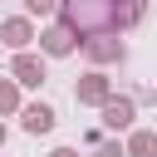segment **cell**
Masks as SVG:
<instances>
[{
  "label": "cell",
  "mask_w": 157,
  "mask_h": 157,
  "mask_svg": "<svg viewBox=\"0 0 157 157\" xmlns=\"http://www.w3.org/2000/svg\"><path fill=\"white\" fill-rule=\"evenodd\" d=\"M5 74H10V69H0V78H5Z\"/></svg>",
  "instance_id": "obj_15"
},
{
  "label": "cell",
  "mask_w": 157,
  "mask_h": 157,
  "mask_svg": "<svg viewBox=\"0 0 157 157\" xmlns=\"http://www.w3.org/2000/svg\"><path fill=\"white\" fill-rule=\"evenodd\" d=\"M25 15H29V20H34V15H39V20H59V0H25Z\"/></svg>",
  "instance_id": "obj_11"
},
{
  "label": "cell",
  "mask_w": 157,
  "mask_h": 157,
  "mask_svg": "<svg viewBox=\"0 0 157 157\" xmlns=\"http://www.w3.org/2000/svg\"><path fill=\"white\" fill-rule=\"evenodd\" d=\"M59 20L78 34H123V0H59Z\"/></svg>",
  "instance_id": "obj_1"
},
{
  "label": "cell",
  "mask_w": 157,
  "mask_h": 157,
  "mask_svg": "<svg viewBox=\"0 0 157 157\" xmlns=\"http://www.w3.org/2000/svg\"><path fill=\"white\" fill-rule=\"evenodd\" d=\"M98 118H103V132H132V123H137V98H132V93H113V98L98 108Z\"/></svg>",
  "instance_id": "obj_4"
},
{
  "label": "cell",
  "mask_w": 157,
  "mask_h": 157,
  "mask_svg": "<svg viewBox=\"0 0 157 157\" xmlns=\"http://www.w3.org/2000/svg\"><path fill=\"white\" fill-rule=\"evenodd\" d=\"M5 142H10V128H5V118H0V152H5Z\"/></svg>",
  "instance_id": "obj_14"
},
{
  "label": "cell",
  "mask_w": 157,
  "mask_h": 157,
  "mask_svg": "<svg viewBox=\"0 0 157 157\" xmlns=\"http://www.w3.org/2000/svg\"><path fill=\"white\" fill-rule=\"evenodd\" d=\"M128 157H157V128H132L128 132Z\"/></svg>",
  "instance_id": "obj_10"
},
{
  "label": "cell",
  "mask_w": 157,
  "mask_h": 157,
  "mask_svg": "<svg viewBox=\"0 0 157 157\" xmlns=\"http://www.w3.org/2000/svg\"><path fill=\"white\" fill-rule=\"evenodd\" d=\"M54 123H59V113H54L49 103H25V108H20V128H25L29 137H49Z\"/></svg>",
  "instance_id": "obj_8"
},
{
  "label": "cell",
  "mask_w": 157,
  "mask_h": 157,
  "mask_svg": "<svg viewBox=\"0 0 157 157\" xmlns=\"http://www.w3.org/2000/svg\"><path fill=\"white\" fill-rule=\"evenodd\" d=\"M10 78H15L20 88H44V83H49V64H44V54H34V49L15 54V59H10Z\"/></svg>",
  "instance_id": "obj_6"
},
{
  "label": "cell",
  "mask_w": 157,
  "mask_h": 157,
  "mask_svg": "<svg viewBox=\"0 0 157 157\" xmlns=\"http://www.w3.org/2000/svg\"><path fill=\"white\" fill-rule=\"evenodd\" d=\"M108 98H113V78H108L103 69L78 74V83H74V103H78V108H103Z\"/></svg>",
  "instance_id": "obj_3"
},
{
  "label": "cell",
  "mask_w": 157,
  "mask_h": 157,
  "mask_svg": "<svg viewBox=\"0 0 157 157\" xmlns=\"http://www.w3.org/2000/svg\"><path fill=\"white\" fill-rule=\"evenodd\" d=\"M49 157H78V147H54Z\"/></svg>",
  "instance_id": "obj_13"
},
{
  "label": "cell",
  "mask_w": 157,
  "mask_h": 157,
  "mask_svg": "<svg viewBox=\"0 0 157 157\" xmlns=\"http://www.w3.org/2000/svg\"><path fill=\"white\" fill-rule=\"evenodd\" d=\"M74 49H83V39H78L64 20H54V25L39 29V54H44V59H69Z\"/></svg>",
  "instance_id": "obj_2"
},
{
  "label": "cell",
  "mask_w": 157,
  "mask_h": 157,
  "mask_svg": "<svg viewBox=\"0 0 157 157\" xmlns=\"http://www.w3.org/2000/svg\"><path fill=\"white\" fill-rule=\"evenodd\" d=\"M93 157H128V142H118V137H103V142L93 147Z\"/></svg>",
  "instance_id": "obj_12"
},
{
  "label": "cell",
  "mask_w": 157,
  "mask_h": 157,
  "mask_svg": "<svg viewBox=\"0 0 157 157\" xmlns=\"http://www.w3.org/2000/svg\"><path fill=\"white\" fill-rule=\"evenodd\" d=\"M34 39H39V29H34L29 15H10V20H0V44H5L10 54H25Z\"/></svg>",
  "instance_id": "obj_7"
},
{
  "label": "cell",
  "mask_w": 157,
  "mask_h": 157,
  "mask_svg": "<svg viewBox=\"0 0 157 157\" xmlns=\"http://www.w3.org/2000/svg\"><path fill=\"white\" fill-rule=\"evenodd\" d=\"M152 128H157V123H152Z\"/></svg>",
  "instance_id": "obj_16"
},
{
  "label": "cell",
  "mask_w": 157,
  "mask_h": 157,
  "mask_svg": "<svg viewBox=\"0 0 157 157\" xmlns=\"http://www.w3.org/2000/svg\"><path fill=\"white\" fill-rule=\"evenodd\" d=\"M20 108H25V88L5 74L0 78V118H20Z\"/></svg>",
  "instance_id": "obj_9"
},
{
  "label": "cell",
  "mask_w": 157,
  "mask_h": 157,
  "mask_svg": "<svg viewBox=\"0 0 157 157\" xmlns=\"http://www.w3.org/2000/svg\"><path fill=\"white\" fill-rule=\"evenodd\" d=\"M93 69H108V64H123L128 59V44L118 39V34H93V39H83V49H78Z\"/></svg>",
  "instance_id": "obj_5"
}]
</instances>
